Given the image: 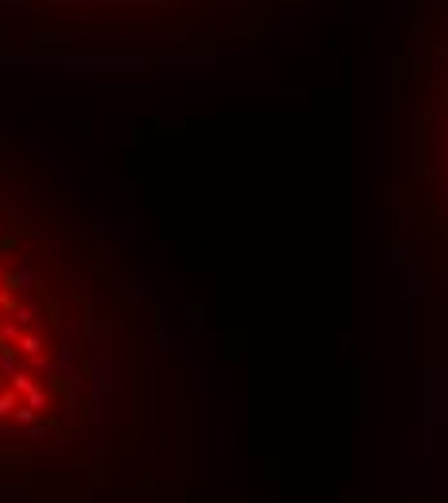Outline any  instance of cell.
<instances>
[{
    "mask_svg": "<svg viewBox=\"0 0 448 503\" xmlns=\"http://www.w3.org/2000/svg\"><path fill=\"white\" fill-rule=\"evenodd\" d=\"M143 360V298L82 194L0 140V492H89Z\"/></svg>",
    "mask_w": 448,
    "mask_h": 503,
    "instance_id": "6da1fadb",
    "label": "cell"
},
{
    "mask_svg": "<svg viewBox=\"0 0 448 503\" xmlns=\"http://www.w3.org/2000/svg\"><path fill=\"white\" fill-rule=\"evenodd\" d=\"M24 4H39L47 12H82V8H147V12H163V8H178L186 0H24Z\"/></svg>",
    "mask_w": 448,
    "mask_h": 503,
    "instance_id": "7a4b0ae2",
    "label": "cell"
}]
</instances>
